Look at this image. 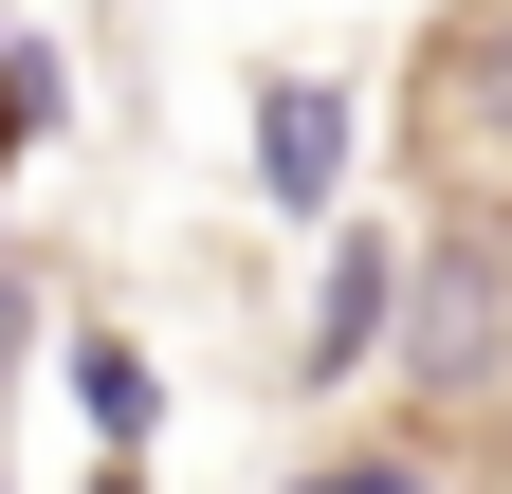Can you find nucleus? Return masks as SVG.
I'll list each match as a JSON object with an SVG mask.
<instances>
[{"mask_svg":"<svg viewBox=\"0 0 512 494\" xmlns=\"http://www.w3.org/2000/svg\"><path fill=\"white\" fill-rule=\"evenodd\" d=\"M421 129H439V165H458V183H494V202H512V0H458V37L421 55Z\"/></svg>","mask_w":512,"mask_h":494,"instance_id":"obj_1","label":"nucleus"},{"mask_svg":"<svg viewBox=\"0 0 512 494\" xmlns=\"http://www.w3.org/2000/svg\"><path fill=\"white\" fill-rule=\"evenodd\" d=\"M256 183H275L293 220H330V183H348V110L311 92V74H275V92H256Z\"/></svg>","mask_w":512,"mask_h":494,"instance_id":"obj_2","label":"nucleus"},{"mask_svg":"<svg viewBox=\"0 0 512 494\" xmlns=\"http://www.w3.org/2000/svg\"><path fill=\"white\" fill-rule=\"evenodd\" d=\"M384 293H403V257H384V238H330V293H311V366H366V348H384Z\"/></svg>","mask_w":512,"mask_h":494,"instance_id":"obj_3","label":"nucleus"},{"mask_svg":"<svg viewBox=\"0 0 512 494\" xmlns=\"http://www.w3.org/2000/svg\"><path fill=\"white\" fill-rule=\"evenodd\" d=\"M476 348H494V293L439 275V293H421V366H476Z\"/></svg>","mask_w":512,"mask_h":494,"instance_id":"obj_4","label":"nucleus"},{"mask_svg":"<svg viewBox=\"0 0 512 494\" xmlns=\"http://www.w3.org/2000/svg\"><path fill=\"white\" fill-rule=\"evenodd\" d=\"M74 385H92V421H110V440H147V366H128V348H74Z\"/></svg>","mask_w":512,"mask_h":494,"instance_id":"obj_5","label":"nucleus"},{"mask_svg":"<svg viewBox=\"0 0 512 494\" xmlns=\"http://www.w3.org/2000/svg\"><path fill=\"white\" fill-rule=\"evenodd\" d=\"M311 494H439V476H421V458H330Z\"/></svg>","mask_w":512,"mask_h":494,"instance_id":"obj_6","label":"nucleus"}]
</instances>
